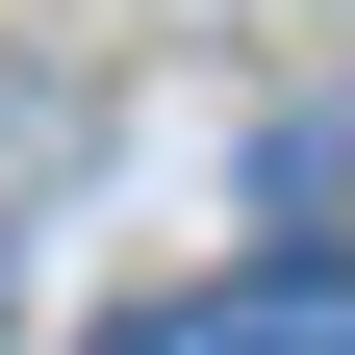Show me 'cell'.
<instances>
[{"label":"cell","mask_w":355,"mask_h":355,"mask_svg":"<svg viewBox=\"0 0 355 355\" xmlns=\"http://www.w3.org/2000/svg\"><path fill=\"white\" fill-rule=\"evenodd\" d=\"M178 355H355V254H254V279H203Z\"/></svg>","instance_id":"6da1fadb"}]
</instances>
